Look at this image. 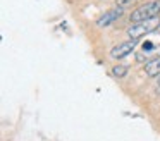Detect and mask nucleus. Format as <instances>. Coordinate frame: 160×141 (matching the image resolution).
<instances>
[{"instance_id":"nucleus-4","label":"nucleus","mask_w":160,"mask_h":141,"mask_svg":"<svg viewBox=\"0 0 160 141\" xmlns=\"http://www.w3.org/2000/svg\"><path fill=\"white\" fill-rule=\"evenodd\" d=\"M122 14H124V7H119V5L114 7V9L107 10V12H105L103 16H102L100 19L97 21V26H98V28H107V26H110V24H114L117 19H121Z\"/></svg>"},{"instance_id":"nucleus-6","label":"nucleus","mask_w":160,"mask_h":141,"mask_svg":"<svg viewBox=\"0 0 160 141\" xmlns=\"http://www.w3.org/2000/svg\"><path fill=\"white\" fill-rule=\"evenodd\" d=\"M128 72H129V67H128V65L119 64V65H114V67H112L110 74L114 76V78L121 79V78H126V74H128Z\"/></svg>"},{"instance_id":"nucleus-8","label":"nucleus","mask_w":160,"mask_h":141,"mask_svg":"<svg viewBox=\"0 0 160 141\" xmlns=\"http://www.w3.org/2000/svg\"><path fill=\"white\" fill-rule=\"evenodd\" d=\"M132 2H136V0H117V5L119 7H128V5H131Z\"/></svg>"},{"instance_id":"nucleus-9","label":"nucleus","mask_w":160,"mask_h":141,"mask_svg":"<svg viewBox=\"0 0 160 141\" xmlns=\"http://www.w3.org/2000/svg\"><path fill=\"white\" fill-rule=\"evenodd\" d=\"M157 86H158V88H157V93H160V76H158V81H157Z\"/></svg>"},{"instance_id":"nucleus-7","label":"nucleus","mask_w":160,"mask_h":141,"mask_svg":"<svg viewBox=\"0 0 160 141\" xmlns=\"http://www.w3.org/2000/svg\"><path fill=\"white\" fill-rule=\"evenodd\" d=\"M141 48H143L145 52H150V50H153L155 47H153V43H152V41H145V43L141 45Z\"/></svg>"},{"instance_id":"nucleus-1","label":"nucleus","mask_w":160,"mask_h":141,"mask_svg":"<svg viewBox=\"0 0 160 141\" xmlns=\"http://www.w3.org/2000/svg\"><path fill=\"white\" fill-rule=\"evenodd\" d=\"M158 29H160V16H157V17H152V19L141 21V23L131 24V26L128 28V38L132 41H138L139 38H143L145 34L157 33Z\"/></svg>"},{"instance_id":"nucleus-5","label":"nucleus","mask_w":160,"mask_h":141,"mask_svg":"<svg viewBox=\"0 0 160 141\" xmlns=\"http://www.w3.org/2000/svg\"><path fill=\"white\" fill-rule=\"evenodd\" d=\"M145 74L148 78H157L160 76V57H155L145 64Z\"/></svg>"},{"instance_id":"nucleus-2","label":"nucleus","mask_w":160,"mask_h":141,"mask_svg":"<svg viewBox=\"0 0 160 141\" xmlns=\"http://www.w3.org/2000/svg\"><path fill=\"white\" fill-rule=\"evenodd\" d=\"M160 16V0H150V2L139 5L138 9H134L131 14H129V21L131 24L141 23V21L152 19V17Z\"/></svg>"},{"instance_id":"nucleus-3","label":"nucleus","mask_w":160,"mask_h":141,"mask_svg":"<svg viewBox=\"0 0 160 141\" xmlns=\"http://www.w3.org/2000/svg\"><path fill=\"white\" fill-rule=\"evenodd\" d=\"M134 47H136V41H132V40L122 41V43H119V45H115V47H112L110 57L114 58V60H121V58L128 57L129 53H132V52H134Z\"/></svg>"}]
</instances>
